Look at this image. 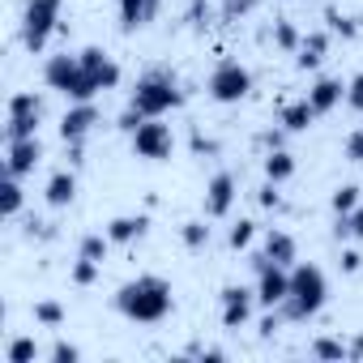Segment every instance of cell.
Masks as SVG:
<instances>
[{"instance_id":"6da1fadb","label":"cell","mask_w":363,"mask_h":363,"mask_svg":"<svg viewBox=\"0 0 363 363\" xmlns=\"http://www.w3.org/2000/svg\"><path fill=\"white\" fill-rule=\"evenodd\" d=\"M171 308H175L171 282L158 274H137L116 291V312L133 325H158L171 316Z\"/></svg>"},{"instance_id":"7a4b0ae2","label":"cell","mask_w":363,"mask_h":363,"mask_svg":"<svg viewBox=\"0 0 363 363\" xmlns=\"http://www.w3.org/2000/svg\"><path fill=\"white\" fill-rule=\"evenodd\" d=\"M325 299H329V278H325V269L320 265H312V261H295L291 265V295H286V303L278 308L286 320H312L320 308H325Z\"/></svg>"},{"instance_id":"3957f363","label":"cell","mask_w":363,"mask_h":363,"mask_svg":"<svg viewBox=\"0 0 363 363\" xmlns=\"http://www.w3.org/2000/svg\"><path fill=\"white\" fill-rule=\"evenodd\" d=\"M179 103H184V90H179V77L171 69H150L137 77L133 94H128V107H137L145 120H158L167 111H175Z\"/></svg>"},{"instance_id":"277c9868","label":"cell","mask_w":363,"mask_h":363,"mask_svg":"<svg viewBox=\"0 0 363 363\" xmlns=\"http://www.w3.org/2000/svg\"><path fill=\"white\" fill-rule=\"evenodd\" d=\"M43 82H48L52 90H60L69 103H94V94H103V90L90 82V73L82 69V60L69 56V52L48 56V65H43Z\"/></svg>"},{"instance_id":"5b68a950","label":"cell","mask_w":363,"mask_h":363,"mask_svg":"<svg viewBox=\"0 0 363 363\" xmlns=\"http://www.w3.org/2000/svg\"><path fill=\"white\" fill-rule=\"evenodd\" d=\"M60 9H65V0H26V9H22V43H26V52L48 48V39L60 26Z\"/></svg>"},{"instance_id":"8992f818","label":"cell","mask_w":363,"mask_h":363,"mask_svg":"<svg viewBox=\"0 0 363 363\" xmlns=\"http://www.w3.org/2000/svg\"><path fill=\"white\" fill-rule=\"evenodd\" d=\"M206 90H210L214 103H244L252 94V73L240 60H218L210 82H206Z\"/></svg>"},{"instance_id":"52a82bcc","label":"cell","mask_w":363,"mask_h":363,"mask_svg":"<svg viewBox=\"0 0 363 363\" xmlns=\"http://www.w3.org/2000/svg\"><path fill=\"white\" fill-rule=\"evenodd\" d=\"M252 269H257V303L261 308H282L286 295H291V269L274 265L265 252L252 257Z\"/></svg>"},{"instance_id":"ba28073f","label":"cell","mask_w":363,"mask_h":363,"mask_svg":"<svg viewBox=\"0 0 363 363\" xmlns=\"http://www.w3.org/2000/svg\"><path fill=\"white\" fill-rule=\"evenodd\" d=\"M171 150H175V137H171V124H162V116L137 124V133H133V154L137 158L162 162V158H171Z\"/></svg>"},{"instance_id":"9c48e42d","label":"cell","mask_w":363,"mask_h":363,"mask_svg":"<svg viewBox=\"0 0 363 363\" xmlns=\"http://www.w3.org/2000/svg\"><path fill=\"white\" fill-rule=\"evenodd\" d=\"M39 120H43V99L30 90H18L9 99V120H5V137H39Z\"/></svg>"},{"instance_id":"30bf717a","label":"cell","mask_w":363,"mask_h":363,"mask_svg":"<svg viewBox=\"0 0 363 363\" xmlns=\"http://www.w3.org/2000/svg\"><path fill=\"white\" fill-rule=\"evenodd\" d=\"M252 308H257V291L244 286V282H231L218 291V316H223V329H244L252 320Z\"/></svg>"},{"instance_id":"8fae6325","label":"cell","mask_w":363,"mask_h":363,"mask_svg":"<svg viewBox=\"0 0 363 363\" xmlns=\"http://www.w3.org/2000/svg\"><path fill=\"white\" fill-rule=\"evenodd\" d=\"M43 162V141L39 137H5V171L26 179Z\"/></svg>"},{"instance_id":"7c38bea8","label":"cell","mask_w":363,"mask_h":363,"mask_svg":"<svg viewBox=\"0 0 363 363\" xmlns=\"http://www.w3.org/2000/svg\"><path fill=\"white\" fill-rule=\"evenodd\" d=\"M94 124H99V107H94V103H73V107L60 116V137H65V145H82V141L94 133Z\"/></svg>"},{"instance_id":"4fadbf2b","label":"cell","mask_w":363,"mask_h":363,"mask_svg":"<svg viewBox=\"0 0 363 363\" xmlns=\"http://www.w3.org/2000/svg\"><path fill=\"white\" fill-rule=\"evenodd\" d=\"M240 184H235V175L231 171H218L210 184H206V218H227L231 214V206H235V193Z\"/></svg>"},{"instance_id":"5bb4252c","label":"cell","mask_w":363,"mask_h":363,"mask_svg":"<svg viewBox=\"0 0 363 363\" xmlns=\"http://www.w3.org/2000/svg\"><path fill=\"white\" fill-rule=\"evenodd\" d=\"M77 60H82V69L90 73V82H94L99 90H116V86H120V65H116L103 48H82Z\"/></svg>"},{"instance_id":"9a60e30c","label":"cell","mask_w":363,"mask_h":363,"mask_svg":"<svg viewBox=\"0 0 363 363\" xmlns=\"http://www.w3.org/2000/svg\"><path fill=\"white\" fill-rule=\"evenodd\" d=\"M116 5H120V30L124 35H137V30H145L158 18L162 0H116Z\"/></svg>"},{"instance_id":"2e32d148","label":"cell","mask_w":363,"mask_h":363,"mask_svg":"<svg viewBox=\"0 0 363 363\" xmlns=\"http://www.w3.org/2000/svg\"><path fill=\"white\" fill-rule=\"evenodd\" d=\"M308 103L316 107V116H329L337 103H346V86H342V77H316L312 90H308Z\"/></svg>"},{"instance_id":"e0dca14e","label":"cell","mask_w":363,"mask_h":363,"mask_svg":"<svg viewBox=\"0 0 363 363\" xmlns=\"http://www.w3.org/2000/svg\"><path fill=\"white\" fill-rule=\"evenodd\" d=\"M145 231H150V218L145 214H120V218L107 223V240L111 244H137Z\"/></svg>"},{"instance_id":"ac0fdd59","label":"cell","mask_w":363,"mask_h":363,"mask_svg":"<svg viewBox=\"0 0 363 363\" xmlns=\"http://www.w3.org/2000/svg\"><path fill=\"white\" fill-rule=\"evenodd\" d=\"M261 252H265V257H269L274 265H286V269H291V265L299 261V244H295V235H291V231H269V235H265V248H261Z\"/></svg>"},{"instance_id":"d6986e66","label":"cell","mask_w":363,"mask_h":363,"mask_svg":"<svg viewBox=\"0 0 363 363\" xmlns=\"http://www.w3.org/2000/svg\"><path fill=\"white\" fill-rule=\"evenodd\" d=\"M43 197H48V206H52V210H65V206H73V197H77V175H73V171H56V175L48 179Z\"/></svg>"},{"instance_id":"ffe728a7","label":"cell","mask_w":363,"mask_h":363,"mask_svg":"<svg viewBox=\"0 0 363 363\" xmlns=\"http://www.w3.org/2000/svg\"><path fill=\"white\" fill-rule=\"evenodd\" d=\"M312 120H316V107H312L308 99L282 103V111H278V124H282L286 133H303V128H312Z\"/></svg>"},{"instance_id":"44dd1931","label":"cell","mask_w":363,"mask_h":363,"mask_svg":"<svg viewBox=\"0 0 363 363\" xmlns=\"http://www.w3.org/2000/svg\"><path fill=\"white\" fill-rule=\"evenodd\" d=\"M325 52H329V35H325V30H312V35H303L299 52H295V65H299V69H316V65L325 60Z\"/></svg>"},{"instance_id":"7402d4cb","label":"cell","mask_w":363,"mask_h":363,"mask_svg":"<svg viewBox=\"0 0 363 363\" xmlns=\"http://www.w3.org/2000/svg\"><path fill=\"white\" fill-rule=\"evenodd\" d=\"M22 201H26L22 179L5 171V179H0V214H5V218H18V214H22Z\"/></svg>"},{"instance_id":"603a6c76","label":"cell","mask_w":363,"mask_h":363,"mask_svg":"<svg viewBox=\"0 0 363 363\" xmlns=\"http://www.w3.org/2000/svg\"><path fill=\"white\" fill-rule=\"evenodd\" d=\"M291 175H295V154L269 150V154H265V179H274V184H286Z\"/></svg>"},{"instance_id":"cb8c5ba5","label":"cell","mask_w":363,"mask_h":363,"mask_svg":"<svg viewBox=\"0 0 363 363\" xmlns=\"http://www.w3.org/2000/svg\"><path fill=\"white\" fill-rule=\"evenodd\" d=\"M363 201V189L359 184H342V189H333V197H329V206H333V214L337 218H346V214H354V206Z\"/></svg>"},{"instance_id":"d4e9b609","label":"cell","mask_w":363,"mask_h":363,"mask_svg":"<svg viewBox=\"0 0 363 363\" xmlns=\"http://www.w3.org/2000/svg\"><path fill=\"white\" fill-rule=\"evenodd\" d=\"M274 43H278L282 52H299L303 35H299V26H295L291 18H278V22H274Z\"/></svg>"},{"instance_id":"484cf974","label":"cell","mask_w":363,"mask_h":363,"mask_svg":"<svg viewBox=\"0 0 363 363\" xmlns=\"http://www.w3.org/2000/svg\"><path fill=\"white\" fill-rule=\"evenodd\" d=\"M179 240H184V248H206L210 244V227H206V218H189L184 227H179Z\"/></svg>"},{"instance_id":"4316f807","label":"cell","mask_w":363,"mask_h":363,"mask_svg":"<svg viewBox=\"0 0 363 363\" xmlns=\"http://www.w3.org/2000/svg\"><path fill=\"white\" fill-rule=\"evenodd\" d=\"M39 354H43V350H39V342H35V337H13V342H9V350H5V359H9V363H35Z\"/></svg>"},{"instance_id":"83f0119b","label":"cell","mask_w":363,"mask_h":363,"mask_svg":"<svg viewBox=\"0 0 363 363\" xmlns=\"http://www.w3.org/2000/svg\"><path fill=\"white\" fill-rule=\"evenodd\" d=\"M252 235H257V223H252V218H240V223H231V231H227V244L240 252V248H248V244H252Z\"/></svg>"},{"instance_id":"f1b7e54d","label":"cell","mask_w":363,"mask_h":363,"mask_svg":"<svg viewBox=\"0 0 363 363\" xmlns=\"http://www.w3.org/2000/svg\"><path fill=\"white\" fill-rule=\"evenodd\" d=\"M107 248H111V240H107V231H103V235H82V244H77V257H90V261H103V257H107Z\"/></svg>"},{"instance_id":"f546056e","label":"cell","mask_w":363,"mask_h":363,"mask_svg":"<svg viewBox=\"0 0 363 363\" xmlns=\"http://www.w3.org/2000/svg\"><path fill=\"white\" fill-rule=\"evenodd\" d=\"M99 269H103V261H90V257H77V265H73V286H90V282H99Z\"/></svg>"},{"instance_id":"4dcf8cb0","label":"cell","mask_w":363,"mask_h":363,"mask_svg":"<svg viewBox=\"0 0 363 363\" xmlns=\"http://www.w3.org/2000/svg\"><path fill=\"white\" fill-rule=\"evenodd\" d=\"M325 22H329V35H342V39H354V35H359V22H354V18H342L337 9H329Z\"/></svg>"},{"instance_id":"1f68e13d","label":"cell","mask_w":363,"mask_h":363,"mask_svg":"<svg viewBox=\"0 0 363 363\" xmlns=\"http://www.w3.org/2000/svg\"><path fill=\"white\" fill-rule=\"evenodd\" d=\"M35 320L56 329V325H65V308H60L56 299H43V303H35Z\"/></svg>"},{"instance_id":"d6a6232c","label":"cell","mask_w":363,"mask_h":363,"mask_svg":"<svg viewBox=\"0 0 363 363\" xmlns=\"http://www.w3.org/2000/svg\"><path fill=\"white\" fill-rule=\"evenodd\" d=\"M312 354H316V359H346V346L333 342V337H316V342H312Z\"/></svg>"},{"instance_id":"836d02e7","label":"cell","mask_w":363,"mask_h":363,"mask_svg":"<svg viewBox=\"0 0 363 363\" xmlns=\"http://www.w3.org/2000/svg\"><path fill=\"white\" fill-rule=\"evenodd\" d=\"M342 158H346V162H363V128H354V133L342 141Z\"/></svg>"},{"instance_id":"e575fe53","label":"cell","mask_w":363,"mask_h":363,"mask_svg":"<svg viewBox=\"0 0 363 363\" xmlns=\"http://www.w3.org/2000/svg\"><path fill=\"white\" fill-rule=\"evenodd\" d=\"M48 359H52V363H77V359H82V350H77L73 342H56V346L48 350Z\"/></svg>"},{"instance_id":"d590c367","label":"cell","mask_w":363,"mask_h":363,"mask_svg":"<svg viewBox=\"0 0 363 363\" xmlns=\"http://www.w3.org/2000/svg\"><path fill=\"white\" fill-rule=\"evenodd\" d=\"M346 107H354V111H363V69L346 82Z\"/></svg>"},{"instance_id":"8d00e7d4","label":"cell","mask_w":363,"mask_h":363,"mask_svg":"<svg viewBox=\"0 0 363 363\" xmlns=\"http://www.w3.org/2000/svg\"><path fill=\"white\" fill-rule=\"evenodd\" d=\"M257 201H261L265 210H282V193H278V184H274V179H265V184H261Z\"/></svg>"},{"instance_id":"74e56055","label":"cell","mask_w":363,"mask_h":363,"mask_svg":"<svg viewBox=\"0 0 363 363\" xmlns=\"http://www.w3.org/2000/svg\"><path fill=\"white\" fill-rule=\"evenodd\" d=\"M141 120H145V116H141V111H137V107H128V111H124V116H120V120H116V124H120V128H124V133H128V137H133V133H137V124H141Z\"/></svg>"},{"instance_id":"f35d334b","label":"cell","mask_w":363,"mask_h":363,"mask_svg":"<svg viewBox=\"0 0 363 363\" xmlns=\"http://www.w3.org/2000/svg\"><path fill=\"white\" fill-rule=\"evenodd\" d=\"M282 133H286V128H265V133L257 137V145H265V150H282Z\"/></svg>"},{"instance_id":"ab89813d","label":"cell","mask_w":363,"mask_h":363,"mask_svg":"<svg viewBox=\"0 0 363 363\" xmlns=\"http://www.w3.org/2000/svg\"><path fill=\"white\" fill-rule=\"evenodd\" d=\"M342 269H346V274H359V269H363V257H359L354 248H346V252H342Z\"/></svg>"},{"instance_id":"60d3db41","label":"cell","mask_w":363,"mask_h":363,"mask_svg":"<svg viewBox=\"0 0 363 363\" xmlns=\"http://www.w3.org/2000/svg\"><path fill=\"white\" fill-rule=\"evenodd\" d=\"M346 223H350V235H354V240H363V201L354 206V214H346Z\"/></svg>"},{"instance_id":"b9f144b4","label":"cell","mask_w":363,"mask_h":363,"mask_svg":"<svg viewBox=\"0 0 363 363\" xmlns=\"http://www.w3.org/2000/svg\"><path fill=\"white\" fill-rule=\"evenodd\" d=\"M193 150H197V154H218V141H210V137L193 133Z\"/></svg>"},{"instance_id":"7bdbcfd3","label":"cell","mask_w":363,"mask_h":363,"mask_svg":"<svg viewBox=\"0 0 363 363\" xmlns=\"http://www.w3.org/2000/svg\"><path fill=\"white\" fill-rule=\"evenodd\" d=\"M248 9H252V0H227V18H240Z\"/></svg>"},{"instance_id":"ee69618b","label":"cell","mask_w":363,"mask_h":363,"mask_svg":"<svg viewBox=\"0 0 363 363\" xmlns=\"http://www.w3.org/2000/svg\"><path fill=\"white\" fill-rule=\"evenodd\" d=\"M346 354H350V359H363V333H359V337L346 346Z\"/></svg>"}]
</instances>
